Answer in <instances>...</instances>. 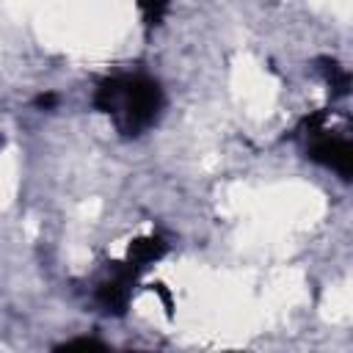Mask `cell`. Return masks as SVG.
<instances>
[{
    "mask_svg": "<svg viewBox=\"0 0 353 353\" xmlns=\"http://www.w3.org/2000/svg\"><path fill=\"white\" fill-rule=\"evenodd\" d=\"M141 270L132 268L127 259L124 262H110V273L97 284L94 290V298L97 303L108 312V314H124L127 306H130V298H132V287L138 281Z\"/></svg>",
    "mask_w": 353,
    "mask_h": 353,
    "instance_id": "2",
    "label": "cell"
},
{
    "mask_svg": "<svg viewBox=\"0 0 353 353\" xmlns=\"http://www.w3.org/2000/svg\"><path fill=\"white\" fill-rule=\"evenodd\" d=\"M138 6H141V11H143L146 25H160V19L165 17L168 0H138Z\"/></svg>",
    "mask_w": 353,
    "mask_h": 353,
    "instance_id": "6",
    "label": "cell"
},
{
    "mask_svg": "<svg viewBox=\"0 0 353 353\" xmlns=\"http://www.w3.org/2000/svg\"><path fill=\"white\" fill-rule=\"evenodd\" d=\"M77 347H88V350H105V342L91 339V336H80V339H69V342L58 345L55 350H77Z\"/></svg>",
    "mask_w": 353,
    "mask_h": 353,
    "instance_id": "7",
    "label": "cell"
},
{
    "mask_svg": "<svg viewBox=\"0 0 353 353\" xmlns=\"http://www.w3.org/2000/svg\"><path fill=\"white\" fill-rule=\"evenodd\" d=\"M317 63H320V72L325 74L328 85L334 88V94H336V97H345L347 88H350V74H347L336 61H331V58H320Z\"/></svg>",
    "mask_w": 353,
    "mask_h": 353,
    "instance_id": "5",
    "label": "cell"
},
{
    "mask_svg": "<svg viewBox=\"0 0 353 353\" xmlns=\"http://www.w3.org/2000/svg\"><path fill=\"white\" fill-rule=\"evenodd\" d=\"M0 146H3V138H0Z\"/></svg>",
    "mask_w": 353,
    "mask_h": 353,
    "instance_id": "9",
    "label": "cell"
},
{
    "mask_svg": "<svg viewBox=\"0 0 353 353\" xmlns=\"http://www.w3.org/2000/svg\"><path fill=\"white\" fill-rule=\"evenodd\" d=\"M55 105H58V94H52V91L36 97V108H39V110H50V108H55Z\"/></svg>",
    "mask_w": 353,
    "mask_h": 353,
    "instance_id": "8",
    "label": "cell"
},
{
    "mask_svg": "<svg viewBox=\"0 0 353 353\" xmlns=\"http://www.w3.org/2000/svg\"><path fill=\"white\" fill-rule=\"evenodd\" d=\"M168 251V243L160 234H149V237H138L130 243L127 248V262L138 270H146L149 265H154L157 259H163Z\"/></svg>",
    "mask_w": 353,
    "mask_h": 353,
    "instance_id": "4",
    "label": "cell"
},
{
    "mask_svg": "<svg viewBox=\"0 0 353 353\" xmlns=\"http://www.w3.org/2000/svg\"><path fill=\"white\" fill-rule=\"evenodd\" d=\"M309 157L331 171H336L342 179H350L353 174V146L342 135H331L325 127L309 135Z\"/></svg>",
    "mask_w": 353,
    "mask_h": 353,
    "instance_id": "3",
    "label": "cell"
},
{
    "mask_svg": "<svg viewBox=\"0 0 353 353\" xmlns=\"http://www.w3.org/2000/svg\"><path fill=\"white\" fill-rule=\"evenodd\" d=\"M94 108L108 113L124 138H138L157 121L163 91L146 74H116L97 85Z\"/></svg>",
    "mask_w": 353,
    "mask_h": 353,
    "instance_id": "1",
    "label": "cell"
}]
</instances>
